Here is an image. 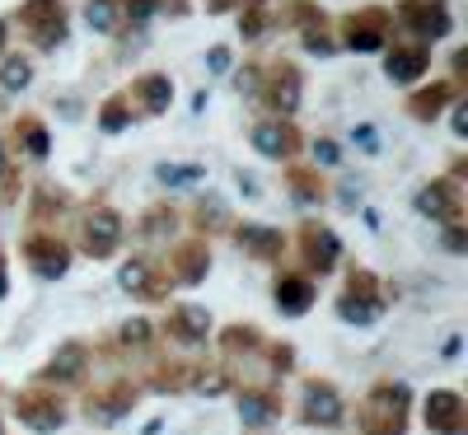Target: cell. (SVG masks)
Masks as SVG:
<instances>
[{
    "label": "cell",
    "instance_id": "83f0119b",
    "mask_svg": "<svg viewBox=\"0 0 468 435\" xmlns=\"http://www.w3.org/2000/svg\"><path fill=\"white\" fill-rule=\"evenodd\" d=\"M262 328L258 324H229V328H220V351L229 355V361H234V355H258L262 351Z\"/></svg>",
    "mask_w": 468,
    "mask_h": 435
},
{
    "label": "cell",
    "instance_id": "9c48e42d",
    "mask_svg": "<svg viewBox=\"0 0 468 435\" xmlns=\"http://www.w3.org/2000/svg\"><path fill=\"white\" fill-rule=\"evenodd\" d=\"M70 244L61 239L57 229H33L24 239V262L33 267V276H43V281H61L70 271Z\"/></svg>",
    "mask_w": 468,
    "mask_h": 435
},
{
    "label": "cell",
    "instance_id": "d6a6232c",
    "mask_svg": "<svg viewBox=\"0 0 468 435\" xmlns=\"http://www.w3.org/2000/svg\"><path fill=\"white\" fill-rule=\"evenodd\" d=\"M192 379H197V370H187V366H154L150 370L154 393H183V388H192Z\"/></svg>",
    "mask_w": 468,
    "mask_h": 435
},
{
    "label": "cell",
    "instance_id": "ffe728a7",
    "mask_svg": "<svg viewBox=\"0 0 468 435\" xmlns=\"http://www.w3.org/2000/svg\"><path fill=\"white\" fill-rule=\"evenodd\" d=\"M165 333H169L178 346H202V342L211 337V313H207V304H192V300L169 304V313H165Z\"/></svg>",
    "mask_w": 468,
    "mask_h": 435
},
{
    "label": "cell",
    "instance_id": "f546056e",
    "mask_svg": "<svg viewBox=\"0 0 468 435\" xmlns=\"http://www.w3.org/2000/svg\"><path fill=\"white\" fill-rule=\"evenodd\" d=\"M192 225H197L202 234H220L234 220H229V207L220 202V196H197V207H192Z\"/></svg>",
    "mask_w": 468,
    "mask_h": 435
},
{
    "label": "cell",
    "instance_id": "277c9868",
    "mask_svg": "<svg viewBox=\"0 0 468 435\" xmlns=\"http://www.w3.org/2000/svg\"><path fill=\"white\" fill-rule=\"evenodd\" d=\"M15 24L28 33V43H33L37 52H57V48L66 43V33H70L61 0H24L19 15H15Z\"/></svg>",
    "mask_w": 468,
    "mask_h": 435
},
{
    "label": "cell",
    "instance_id": "7bdbcfd3",
    "mask_svg": "<svg viewBox=\"0 0 468 435\" xmlns=\"http://www.w3.org/2000/svg\"><path fill=\"white\" fill-rule=\"evenodd\" d=\"M234 85H239V94H258L262 90V70L258 66H244L239 75H234Z\"/></svg>",
    "mask_w": 468,
    "mask_h": 435
},
{
    "label": "cell",
    "instance_id": "ee69618b",
    "mask_svg": "<svg viewBox=\"0 0 468 435\" xmlns=\"http://www.w3.org/2000/svg\"><path fill=\"white\" fill-rule=\"evenodd\" d=\"M445 249H450V253H463V249H468V234H463V220L445 225Z\"/></svg>",
    "mask_w": 468,
    "mask_h": 435
},
{
    "label": "cell",
    "instance_id": "44dd1931",
    "mask_svg": "<svg viewBox=\"0 0 468 435\" xmlns=\"http://www.w3.org/2000/svg\"><path fill=\"white\" fill-rule=\"evenodd\" d=\"M234 408H239V421L244 426H271V421H282V393L277 388H262V384H244V388H234Z\"/></svg>",
    "mask_w": 468,
    "mask_h": 435
},
{
    "label": "cell",
    "instance_id": "30bf717a",
    "mask_svg": "<svg viewBox=\"0 0 468 435\" xmlns=\"http://www.w3.org/2000/svg\"><path fill=\"white\" fill-rule=\"evenodd\" d=\"M399 19L417 43H441V37L454 28L450 0H399Z\"/></svg>",
    "mask_w": 468,
    "mask_h": 435
},
{
    "label": "cell",
    "instance_id": "f6af8a7d",
    "mask_svg": "<svg viewBox=\"0 0 468 435\" xmlns=\"http://www.w3.org/2000/svg\"><path fill=\"white\" fill-rule=\"evenodd\" d=\"M337 160H342L337 141H319V145H314V164H337Z\"/></svg>",
    "mask_w": 468,
    "mask_h": 435
},
{
    "label": "cell",
    "instance_id": "db71d44e",
    "mask_svg": "<svg viewBox=\"0 0 468 435\" xmlns=\"http://www.w3.org/2000/svg\"><path fill=\"white\" fill-rule=\"evenodd\" d=\"M5 37H10V24H5V19H0V48H5Z\"/></svg>",
    "mask_w": 468,
    "mask_h": 435
},
{
    "label": "cell",
    "instance_id": "484cf974",
    "mask_svg": "<svg viewBox=\"0 0 468 435\" xmlns=\"http://www.w3.org/2000/svg\"><path fill=\"white\" fill-rule=\"evenodd\" d=\"M459 99V85L454 80H431L408 94V117H417V122H436V117Z\"/></svg>",
    "mask_w": 468,
    "mask_h": 435
},
{
    "label": "cell",
    "instance_id": "4dcf8cb0",
    "mask_svg": "<svg viewBox=\"0 0 468 435\" xmlns=\"http://www.w3.org/2000/svg\"><path fill=\"white\" fill-rule=\"evenodd\" d=\"M15 136H19V150L28 154V160H48V150H52V141H48V127L37 122V117H19V127H15Z\"/></svg>",
    "mask_w": 468,
    "mask_h": 435
},
{
    "label": "cell",
    "instance_id": "e575fe53",
    "mask_svg": "<svg viewBox=\"0 0 468 435\" xmlns=\"http://www.w3.org/2000/svg\"><path fill=\"white\" fill-rule=\"evenodd\" d=\"M85 19H90L94 33H112L117 24H122V0H90Z\"/></svg>",
    "mask_w": 468,
    "mask_h": 435
},
{
    "label": "cell",
    "instance_id": "f5cc1de1",
    "mask_svg": "<svg viewBox=\"0 0 468 435\" xmlns=\"http://www.w3.org/2000/svg\"><path fill=\"white\" fill-rule=\"evenodd\" d=\"M5 174H10V154H5V145H0V183H5Z\"/></svg>",
    "mask_w": 468,
    "mask_h": 435
},
{
    "label": "cell",
    "instance_id": "4316f807",
    "mask_svg": "<svg viewBox=\"0 0 468 435\" xmlns=\"http://www.w3.org/2000/svg\"><path fill=\"white\" fill-rule=\"evenodd\" d=\"M286 187H291L295 202H304V207H314V202H324V196H328V187L319 178V164H291L286 169Z\"/></svg>",
    "mask_w": 468,
    "mask_h": 435
},
{
    "label": "cell",
    "instance_id": "d4e9b609",
    "mask_svg": "<svg viewBox=\"0 0 468 435\" xmlns=\"http://www.w3.org/2000/svg\"><path fill=\"white\" fill-rule=\"evenodd\" d=\"M295 19H300L304 52H314V57H333L337 52V37L328 33V19H324V10L314 5V0H295Z\"/></svg>",
    "mask_w": 468,
    "mask_h": 435
},
{
    "label": "cell",
    "instance_id": "5b68a950",
    "mask_svg": "<svg viewBox=\"0 0 468 435\" xmlns=\"http://www.w3.org/2000/svg\"><path fill=\"white\" fill-rule=\"evenodd\" d=\"M15 417H19V426L33 430V435H57V430L70 421L61 393L48 388V384H33V388L15 393Z\"/></svg>",
    "mask_w": 468,
    "mask_h": 435
},
{
    "label": "cell",
    "instance_id": "60d3db41",
    "mask_svg": "<svg viewBox=\"0 0 468 435\" xmlns=\"http://www.w3.org/2000/svg\"><path fill=\"white\" fill-rule=\"evenodd\" d=\"M262 28H267V10H262V5H249V15L239 19V33H244V37H258Z\"/></svg>",
    "mask_w": 468,
    "mask_h": 435
},
{
    "label": "cell",
    "instance_id": "836d02e7",
    "mask_svg": "<svg viewBox=\"0 0 468 435\" xmlns=\"http://www.w3.org/2000/svg\"><path fill=\"white\" fill-rule=\"evenodd\" d=\"M154 178L174 192V187H197L207 178V169L202 164H154Z\"/></svg>",
    "mask_w": 468,
    "mask_h": 435
},
{
    "label": "cell",
    "instance_id": "7c38bea8",
    "mask_svg": "<svg viewBox=\"0 0 468 435\" xmlns=\"http://www.w3.org/2000/svg\"><path fill=\"white\" fill-rule=\"evenodd\" d=\"M300 421L304 426H342L346 421V403H342V393L328 384V379H304V393H300Z\"/></svg>",
    "mask_w": 468,
    "mask_h": 435
},
{
    "label": "cell",
    "instance_id": "c3c4849f",
    "mask_svg": "<svg viewBox=\"0 0 468 435\" xmlns=\"http://www.w3.org/2000/svg\"><path fill=\"white\" fill-rule=\"evenodd\" d=\"M207 66H211V70H229V52H225V48H216V52L207 57Z\"/></svg>",
    "mask_w": 468,
    "mask_h": 435
},
{
    "label": "cell",
    "instance_id": "f907efd6",
    "mask_svg": "<svg viewBox=\"0 0 468 435\" xmlns=\"http://www.w3.org/2000/svg\"><path fill=\"white\" fill-rule=\"evenodd\" d=\"M10 295V267H5V253H0V300Z\"/></svg>",
    "mask_w": 468,
    "mask_h": 435
},
{
    "label": "cell",
    "instance_id": "7402d4cb",
    "mask_svg": "<svg viewBox=\"0 0 468 435\" xmlns=\"http://www.w3.org/2000/svg\"><path fill=\"white\" fill-rule=\"evenodd\" d=\"M426 70H431V48H426V43H394V48H384V75L394 85H417Z\"/></svg>",
    "mask_w": 468,
    "mask_h": 435
},
{
    "label": "cell",
    "instance_id": "8fae6325",
    "mask_svg": "<svg viewBox=\"0 0 468 435\" xmlns=\"http://www.w3.org/2000/svg\"><path fill=\"white\" fill-rule=\"evenodd\" d=\"M262 103L271 108V117H295L300 112V99H304V75H300V66H291V61H277L267 70V80H262Z\"/></svg>",
    "mask_w": 468,
    "mask_h": 435
},
{
    "label": "cell",
    "instance_id": "7a4b0ae2",
    "mask_svg": "<svg viewBox=\"0 0 468 435\" xmlns=\"http://www.w3.org/2000/svg\"><path fill=\"white\" fill-rule=\"evenodd\" d=\"M122 244H127V220H122V211L94 202V207L80 216V253L94 258V262H108V258L122 253Z\"/></svg>",
    "mask_w": 468,
    "mask_h": 435
},
{
    "label": "cell",
    "instance_id": "4fadbf2b",
    "mask_svg": "<svg viewBox=\"0 0 468 435\" xmlns=\"http://www.w3.org/2000/svg\"><path fill=\"white\" fill-rule=\"evenodd\" d=\"M33 379L48 384V388H57V384H85V379H90V346H85L80 337L61 342V346L48 355V366L37 370Z\"/></svg>",
    "mask_w": 468,
    "mask_h": 435
},
{
    "label": "cell",
    "instance_id": "d6986e66",
    "mask_svg": "<svg viewBox=\"0 0 468 435\" xmlns=\"http://www.w3.org/2000/svg\"><path fill=\"white\" fill-rule=\"evenodd\" d=\"M169 281L178 286H202L207 281V271H211V244H207V234H197V239H183L174 253H169Z\"/></svg>",
    "mask_w": 468,
    "mask_h": 435
},
{
    "label": "cell",
    "instance_id": "74e56055",
    "mask_svg": "<svg viewBox=\"0 0 468 435\" xmlns=\"http://www.w3.org/2000/svg\"><path fill=\"white\" fill-rule=\"evenodd\" d=\"M70 207V196L61 192V187H37V196H33V211H37V229H43V220L48 216H61Z\"/></svg>",
    "mask_w": 468,
    "mask_h": 435
},
{
    "label": "cell",
    "instance_id": "f1b7e54d",
    "mask_svg": "<svg viewBox=\"0 0 468 435\" xmlns=\"http://www.w3.org/2000/svg\"><path fill=\"white\" fill-rule=\"evenodd\" d=\"M174 225H178V211H174L169 202H154V207L136 220V234H141V239H169Z\"/></svg>",
    "mask_w": 468,
    "mask_h": 435
},
{
    "label": "cell",
    "instance_id": "bcb514c9",
    "mask_svg": "<svg viewBox=\"0 0 468 435\" xmlns=\"http://www.w3.org/2000/svg\"><path fill=\"white\" fill-rule=\"evenodd\" d=\"M356 141H361V150H366V154H375V150H379V136H375V127H356Z\"/></svg>",
    "mask_w": 468,
    "mask_h": 435
},
{
    "label": "cell",
    "instance_id": "cb8c5ba5",
    "mask_svg": "<svg viewBox=\"0 0 468 435\" xmlns=\"http://www.w3.org/2000/svg\"><path fill=\"white\" fill-rule=\"evenodd\" d=\"M271 300L286 319H304L309 304H314V276L304 271H277V281H271Z\"/></svg>",
    "mask_w": 468,
    "mask_h": 435
},
{
    "label": "cell",
    "instance_id": "816d5d0a",
    "mask_svg": "<svg viewBox=\"0 0 468 435\" xmlns=\"http://www.w3.org/2000/svg\"><path fill=\"white\" fill-rule=\"evenodd\" d=\"M229 5H234V0H207V10H211V15H220V10H229Z\"/></svg>",
    "mask_w": 468,
    "mask_h": 435
},
{
    "label": "cell",
    "instance_id": "1f68e13d",
    "mask_svg": "<svg viewBox=\"0 0 468 435\" xmlns=\"http://www.w3.org/2000/svg\"><path fill=\"white\" fill-rule=\"evenodd\" d=\"M94 117H99L103 132H127V127H132V99H127V90H122V94H108Z\"/></svg>",
    "mask_w": 468,
    "mask_h": 435
},
{
    "label": "cell",
    "instance_id": "52a82bcc",
    "mask_svg": "<svg viewBox=\"0 0 468 435\" xmlns=\"http://www.w3.org/2000/svg\"><path fill=\"white\" fill-rule=\"evenodd\" d=\"M295 249H300L304 276H328L342 262V239H337V229H328L324 220H304L295 229Z\"/></svg>",
    "mask_w": 468,
    "mask_h": 435
},
{
    "label": "cell",
    "instance_id": "ba28073f",
    "mask_svg": "<svg viewBox=\"0 0 468 435\" xmlns=\"http://www.w3.org/2000/svg\"><path fill=\"white\" fill-rule=\"evenodd\" d=\"M136 403H141V384H132V379H108V384H99L94 393H85V417L90 421H99V426H117V421H127L132 412H136Z\"/></svg>",
    "mask_w": 468,
    "mask_h": 435
},
{
    "label": "cell",
    "instance_id": "9a60e30c",
    "mask_svg": "<svg viewBox=\"0 0 468 435\" xmlns=\"http://www.w3.org/2000/svg\"><path fill=\"white\" fill-rule=\"evenodd\" d=\"M117 286H122L127 295H136V300H165L169 295V271L165 267H154L150 258H127L122 267H117Z\"/></svg>",
    "mask_w": 468,
    "mask_h": 435
},
{
    "label": "cell",
    "instance_id": "ac0fdd59",
    "mask_svg": "<svg viewBox=\"0 0 468 435\" xmlns=\"http://www.w3.org/2000/svg\"><path fill=\"white\" fill-rule=\"evenodd\" d=\"M253 150L262 154V160H295L300 154V132L291 117H262V122L253 127Z\"/></svg>",
    "mask_w": 468,
    "mask_h": 435
},
{
    "label": "cell",
    "instance_id": "d590c367",
    "mask_svg": "<svg viewBox=\"0 0 468 435\" xmlns=\"http://www.w3.org/2000/svg\"><path fill=\"white\" fill-rule=\"evenodd\" d=\"M112 337H117V346H122V351H145L154 342V328L145 319H127V324H117Z\"/></svg>",
    "mask_w": 468,
    "mask_h": 435
},
{
    "label": "cell",
    "instance_id": "8992f818",
    "mask_svg": "<svg viewBox=\"0 0 468 435\" xmlns=\"http://www.w3.org/2000/svg\"><path fill=\"white\" fill-rule=\"evenodd\" d=\"M388 28H394V15H388L384 5L351 10V15L342 19L337 48H346V52H384V48H388Z\"/></svg>",
    "mask_w": 468,
    "mask_h": 435
},
{
    "label": "cell",
    "instance_id": "2e32d148",
    "mask_svg": "<svg viewBox=\"0 0 468 435\" xmlns=\"http://www.w3.org/2000/svg\"><path fill=\"white\" fill-rule=\"evenodd\" d=\"M229 234H234V244H239V253L253 258V262H282V253H286V234L277 225L244 220V225H229Z\"/></svg>",
    "mask_w": 468,
    "mask_h": 435
},
{
    "label": "cell",
    "instance_id": "681fc988",
    "mask_svg": "<svg viewBox=\"0 0 468 435\" xmlns=\"http://www.w3.org/2000/svg\"><path fill=\"white\" fill-rule=\"evenodd\" d=\"M454 132H459V136H468V103H459V108H454Z\"/></svg>",
    "mask_w": 468,
    "mask_h": 435
},
{
    "label": "cell",
    "instance_id": "f35d334b",
    "mask_svg": "<svg viewBox=\"0 0 468 435\" xmlns=\"http://www.w3.org/2000/svg\"><path fill=\"white\" fill-rule=\"evenodd\" d=\"M262 351H267V366L277 370V375H286V370L295 366V351H291L286 342H262Z\"/></svg>",
    "mask_w": 468,
    "mask_h": 435
},
{
    "label": "cell",
    "instance_id": "5bb4252c",
    "mask_svg": "<svg viewBox=\"0 0 468 435\" xmlns=\"http://www.w3.org/2000/svg\"><path fill=\"white\" fill-rule=\"evenodd\" d=\"M421 421H426V430H431V435H463V426H468L463 393L431 388V393H426V403H421Z\"/></svg>",
    "mask_w": 468,
    "mask_h": 435
},
{
    "label": "cell",
    "instance_id": "7dc6e473",
    "mask_svg": "<svg viewBox=\"0 0 468 435\" xmlns=\"http://www.w3.org/2000/svg\"><path fill=\"white\" fill-rule=\"evenodd\" d=\"M356 202H361V187H356V183H346V187H342V207H346V211H356Z\"/></svg>",
    "mask_w": 468,
    "mask_h": 435
},
{
    "label": "cell",
    "instance_id": "e0dca14e",
    "mask_svg": "<svg viewBox=\"0 0 468 435\" xmlns=\"http://www.w3.org/2000/svg\"><path fill=\"white\" fill-rule=\"evenodd\" d=\"M417 211H421L426 220H436V225L463 220V192H459V183H454V178H431V183H421Z\"/></svg>",
    "mask_w": 468,
    "mask_h": 435
},
{
    "label": "cell",
    "instance_id": "3957f363",
    "mask_svg": "<svg viewBox=\"0 0 468 435\" xmlns=\"http://www.w3.org/2000/svg\"><path fill=\"white\" fill-rule=\"evenodd\" d=\"M379 313H384L379 276H375L370 267H351V271H346V286H342V295H337V319L366 328V324L379 319Z\"/></svg>",
    "mask_w": 468,
    "mask_h": 435
},
{
    "label": "cell",
    "instance_id": "603a6c76",
    "mask_svg": "<svg viewBox=\"0 0 468 435\" xmlns=\"http://www.w3.org/2000/svg\"><path fill=\"white\" fill-rule=\"evenodd\" d=\"M127 99H132V112L160 117V112H169V103H174V80H169L165 70H145V75H136V80H132Z\"/></svg>",
    "mask_w": 468,
    "mask_h": 435
},
{
    "label": "cell",
    "instance_id": "b9f144b4",
    "mask_svg": "<svg viewBox=\"0 0 468 435\" xmlns=\"http://www.w3.org/2000/svg\"><path fill=\"white\" fill-rule=\"evenodd\" d=\"M160 5H165V0H127L122 10L132 15V24H145V19H150L154 10H160Z\"/></svg>",
    "mask_w": 468,
    "mask_h": 435
},
{
    "label": "cell",
    "instance_id": "ab89813d",
    "mask_svg": "<svg viewBox=\"0 0 468 435\" xmlns=\"http://www.w3.org/2000/svg\"><path fill=\"white\" fill-rule=\"evenodd\" d=\"M192 388H202V393H229L234 384H229L225 370H197V384H192Z\"/></svg>",
    "mask_w": 468,
    "mask_h": 435
},
{
    "label": "cell",
    "instance_id": "6da1fadb",
    "mask_svg": "<svg viewBox=\"0 0 468 435\" xmlns=\"http://www.w3.org/2000/svg\"><path fill=\"white\" fill-rule=\"evenodd\" d=\"M412 421V388L403 379H379L356 403V426L361 435H408Z\"/></svg>",
    "mask_w": 468,
    "mask_h": 435
},
{
    "label": "cell",
    "instance_id": "8d00e7d4",
    "mask_svg": "<svg viewBox=\"0 0 468 435\" xmlns=\"http://www.w3.org/2000/svg\"><path fill=\"white\" fill-rule=\"evenodd\" d=\"M0 85H5L10 94L28 90L33 85V61L28 57H5V66H0Z\"/></svg>",
    "mask_w": 468,
    "mask_h": 435
}]
</instances>
